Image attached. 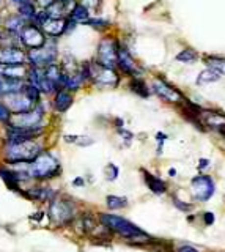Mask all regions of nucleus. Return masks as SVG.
<instances>
[{"label":"nucleus","mask_w":225,"mask_h":252,"mask_svg":"<svg viewBox=\"0 0 225 252\" xmlns=\"http://www.w3.org/2000/svg\"><path fill=\"white\" fill-rule=\"evenodd\" d=\"M214 181L208 175H199L191 181V192L196 200L200 202H208L214 194Z\"/></svg>","instance_id":"nucleus-11"},{"label":"nucleus","mask_w":225,"mask_h":252,"mask_svg":"<svg viewBox=\"0 0 225 252\" xmlns=\"http://www.w3.org/2000/svg\"><path fill=\"white\" fill-rule=\"evenodd\" d=\"M28 74V65H2L0 66V76L8 79L25 80Z\"/></svg>","instance_id":"nucleus-18"},{"label":"nucleus","mask_w":225,"mask_h":252,"mask_svg":"<svg viewBox=\"0 0 225 252\" xmlns=\"http://www.w3.org/2000/svg\"><path fill=\"white\" fill-rule=\"evenodd\" d=\"M63 140H65V142H68V144H76L77 136H70V134H66V136H63Z\"/></svg>","instance_id":"nucleus-41"},{"label":"nucleus","mask_w":225,"mask_h":252,"mask_svg":"<svg viewBox=\"0 0 225 252\" xmlns=\"http://www.w3.org/2000/svg\"><path fill=\"white\" fill-rule=\"evenodd\" d=\"M2 101L6 104V107L10 109V112L14 115V114H24V112H28V110H32L35 107V104L32 101H30L24 92H18V93H10V95H5Z\"/></svg>","instance_id":"nucleus-13"},{"label":"nucleus","mask_w":225,"mask_h":252,"mask_svg":"<svg viewBox=\"0 0 225 252\" xmlns=\"http://www.w3.org/2000/svg\"><path fill=\"white\" fill-rule=\"evenodd\" d=\"M178 252H199V251L191 246H181V248H178Z\"/></svg>","instance_id":"nucleus-42"},{"label":"nucleus","mask_w":225,"mask_h":252,"mask_svg":"<svg viewBox=\"0 0 225 252\" xmlns=\"http://www.w3.org/2000/svg\"><path fill=\"white\" fill-rule=\"evenodd\" d=\"M101 222L106 226L109 230L117 232L125 238H147V233L139 228L137 226H134L132 222H129L125 218L115 216V214H101Z\"/></svg>","instance_id":"nucleus-5"},{"label":"nucleus","mask_w":225,"mask_h":252,"mask_svg":"<svg viewBox=\"0 0 225 252\" xmlns=\"http://www.w3.org/2000/svg\"><path fill=\"white\" fill-rule=\"evenodd\" d=\"M85 25L93 28L96 32H106L112 27V21L107 18H102V16H92L85 22Z\"/></svg>","instance_id":"nucleus-25"},{"label":"nucleus","mask_w":225,"mask_h":252,"mask_svg":"<svg viewBox=\"0 0 225 252\" xmlns=\"http://www.w3.org/2000/svg\"><path fill=\"white\" fill-rule=\"evenodd\" d=\"M118 134L122 136L123 139H126V142H127V144H129L131 140H132V132L126 131V129H123V128H118Z\"/></svg>","instance_id":"nucleus-38"},{"label":"nucleus","mask_w":225,"mask_h":252,"mask_svg":"<svg viewBox=\"0 0 225 252\" xmlns=\"http://www.w3.org/2000/svg\"><path fill=\"white\" fill-rule=\"evenodd\" d=\"M169 175H170V176L176 175V170H175V169H170V170H169Z\"/></svg>","instance_id":"nucleus-47"},{"label":"nucleus","mask_w":225,"mask_h":252,"mask_svg":"<svg viewBox=\"0 0 225 252\" xmlns=\"http://www.w3.org/2000/svg\"><path fill=\"white\" fill-rule=\"evenodd\" d=\"M28 22L21 16V14L16 11V10H11L8 13H5L3 16V24H2V28L5 32H10V33H16L19 35L22 32V28H24Z\"/></svg>","instance_id":"nucleus-15"},{"label":"nucleus","mask_w":225,"mask_h":252,"mask_svg":"<svg viewBox=\"0 0 225 252\" xmlns=\"http://www.w3.org/2000/svg\"><path fill=\"white\" fill-rule=\"evenodd\" d=\"M0 10H3V0H0Z\"/></svg>","instance_id":"nucleus-49"},{"label":"nucleus","mask_w":225,"mask_h":252,"mask_svg":"<svg viewBox=\"0 0 225 252\" xmlns=\"http://www.w3.org/2000/svg\"><path fill=\"white\" fill-rule=\"evenodd\" d=\"M129 90L134 93L140 96V98H150V95H151V92H150V87L147 85V82L142 77H129Z\"/></svg>","instance_id":"nucleus-20"},{"label":"nucleus","mask_w":225,"mask_h":252,"mask_svg":"<svg viewBox=\"0 0 225 252\" xmlns=\"http://www.w3.org/2000/svg\"><path fill=\"white\" fill-rule=\"evenodd\" d=\"M151 90L159 96V98L166 100L169 102H174V104H179V102H184L186 98L181 95V92L176 90L175 87H172L167 84L166 80L162 79H154L151 84Z\"/></svg>","instance_id":"nucleus-12"},{"label":"nucleus","mask_w":225,"mask_h":252,"mask_svg":"<svg viewBox=\"0 0 225 252\" xmlns=\"http://www.w3.org/2000/svg\"><path fill=\"white\" fill-rule=\"evenodd\" d=\"M70 19H73L74 22H77V24H82V25H85V22L92 18V13H90V10L88 8H85L84 5L82 3H76L74 5V8L71 10V13H70V16H68Z\"/></svg>","instance_id":"nucleus-23"},{"label":"nucleus","mask_w":225,"mask_h":252,"mask_svg":"<svg viewBox=\"0 0 225 252\" xmlns=\"http://www.w3.org/2000/svg\"><path fill=\"white\" fill-rule=\"evenodd\" d=\"M200 120L203 125L209 126L213 129H219L221 126L225 125V115L216 112V110H205L201 109L200 110Z\"/></svg>","instance_id":"nucleus-19"},{"label":"nucleus","mask_w":225,"mask_h":252,"mask_svg":"<svg viewBox=\"0 0 225 252\" xmlns=\"http://www.w3.org/2000/svg\"><path fill=\"white\" fill-rule=\"evenodd\" d=\"M127 205V200L125 197H118V196H107V206L110 210H118L123 208Z\"/></svg>","instance_id":"nucleus-29"},{"label":"nucleus","mask_w":225,"mask_h":252,"mask_svg":"<svg viewBox=\"0 0 225 252\" xmlns=\"http://www.w3.org/2000/svg\"><path fill=\"white\" fill-rule=\"evenodd\" d=\"M93 144H95V140L92 137H88V136H77L76 145H79V147H90V145H93Z\"/></svg>","instance_id":"nucleus-34"},{"label":"nucleus","mask_w":225,"mask_h":252,"mask_svg":"<svg viewBox=\"0 0 225 252\" xmlns=\"http://www.w3.org/2000/svg\"><path fill=\"white\" fill-rule=\"evenodd\" d=\"M28 196H30V197H33V199L46 200L48 197L52 196V192H50L49 189H35V191H30V192H28Z\"/></svg>","instance_id":"nucleus-33"},{"label":"nucleus","mask_w":225,"mask_h":252,"mask_svg":"<svg viewBox=\"0 0 225 252\" xmlns=\"http://www.w3.org/2000/svg\"><path fill=\"white\" fill-rule=\"evenodd\" d=\"M208 164H209V161H208V159H200V162H199V169H205V167H208Z\"/></svg>","instance_id":"nucleus-44"},{"label":"nucleus","mask_w":225,"mask_h":252,"mask_svg":"<svg viewBox=\"0 0 225 252\" xmlns=\"http://www.w3.org/2000/svg\"><path fill=\"white\" fill-rule=\"evenodd\" d=\"M73 184H74V186H84V178H80V176H77V178L73 181Z\"/></svg>","instance_id":"nucleus-43"},{"label":"nucleus","mask_w":225,"mask_h":252,"mask_svg":"<svg viewBox=\"0 0 225 252\" xmlns=\"http://www.w3.org/2000/svg\"><path fill=\"white\" fill-rule=\"evenodd\" d=\"M221 79V76L217 74L216 71L213 70H205V71H201L199 74V77H197V84L199 85H206V84H213V82H217V80Z\"/></svg>","instance_id":"nucleus-27"},{"label":"nucleus","mask_w":225,"mask_h":252,"mask_svg":"<svg viewBox=\"0 0 225 252\" xmlns=\"http://www.w3.org/2000/svg\"><path fill=\"white\" fill-rule=\"evenodd\" d=\"M0 66H2V65H0Z\"/></svg>","instance_id":"nucleus-51"},{"label":"nucleus","mask_w":225,"mask_h":252,"mask_svg":"<svg viewBox=\"0 0 225 252\" xmlns=\"http://www.w3.org/2000/svg\"><path fill=\"white\" fill-rule=\"evenodd\" d=\"M55 0H35V3H36V6H38L40 10H46L49 5H52L54 3Z\"/></svg>","instance_id":"nucleus-37"},{"label":"nucleus","mask_w":225,"mask_h":252,"mask_svg":"<svg viewBox=\"0 0 225 252\" xmlns=\"http://www.w3.org/2000/svg\"><path fill=\"white\" fill-rule=\"evenodd\" d=\"M117 71L120 74H125V76H127V77H142V74H144L142 66L137 63V60L131 54L129 48L123 43L120 44V49H118Z\"/></svg>","instance_id":"nucleus-8"},{"label":"nucleus","mask_w":225,"mask_h":252,"mask_svg":"<svg viewBox=\"0 0 225 252\" xmlns=\"http://www.w3.org/2000/svg\"><path fill=\"white\" fill-rule=\"evenodd\" d=\"M115 125L118 126V128H122V126H123V120H122V118H117V120H115Z\"/></svg>","instance_id":"nucleus-46"},{"label":"nucleus","mask_w":225,"mask_h":252,"mask_svg":"<svg viewBox=\"0 0 225 252\" xmlns=\"http://www.w3.org/2000/svg\"><path fill=\"white\" fill-rule=\"evenodd\" d=\"M19 40H21V46L25 50H32V49L41 48L43 44L48 41V36L43 32L41 27L33 24V22H28L19 33Z\"/></svg>","instance_id":"nucleus-10"},{"label":"nucleus","mask_w":225,"mask_h":252,"mask_svg":"<svg viewBox=\"0 0 225 252\" xmlns=\"http://www.w3.org/2000/svg\"><path fill=\"white\" fill-rule=\"evenodd\" d=\"M3 16H5V10H0V27L3 24Z\"/></svg>","instance_id":"nucleus-45"},{"label":"nucleus","mask_w":225,"mask_h":252,"mask_svg":"<svg viewBox=\"0 0 225 252\" xmlns=\"http://www.w3.org/2000/svg\"><path fill=\"white\" fill-rule=\"evenodd\" d=\"M118 172H120V170H118V167H117L115 164H107L106 169H104V175H106V178H107L109 181L117 180Z\"/></svg>","instance_id":"nucleus-32"},{"label":"nucleus","mask_w":225,"mask_h":252,"mask_svg":"<svg viewBox=\"0 0 225 252\" xmlns=\"http://www.w3.org/2000/svg\"><path fill=\"white\" fill-rule=\"evenodd\" d=\"M60 58V49H58V40L48 38V41L38 49L27 50V65L32 68H41L44 70L50 63L58 62Z\"/></svg>","instance_id":"nucleus-3"},{"label":"nucleus","mask_w":225,"mask_h":252,"mask_svg":"<svg viewBox=\"0 0 225 252\" xmlns=\"http://www.w3.org/2000/svg\"><path fill=\"white\" fill-rule=\"evenodd\" d=\"M203 219H205V224L206 226H211L214 222V214L213 213H205L203 214Z\"/></svg>","instance_id":"nucleus-40"},{"label":"nucleus","mask_w":225,"mask_h":252,"mask_svg":"<svg viewBox=\"0 0 225 252\" xmlns=\"http://www.w3.org/2000/svg\"><path fill=\"white\" fill-rule=\"evenodd\" d=\"M175 58H176V62H181V63H194L199 60V54L194 49L187 48V49L181 50Z\"/></svg>","instance_id":"nucleus-28"},{"label":"nucleus","mask_w":225,"mask_h":252,"mask_svg":"<svg viewBox=\"0 0 225 252\" xmlns=\"http://www.w3.org/2000/svg\"><path fill=\"white\" fill-rule=\"evenodd\" d=\"M142 172H144V178H145L147 186L151 189L154 194H164V192L167 191L166 183H164L162 180H159L157 176H154L150 172H147V170H142Z\"/></svg>","instance_id":"nucleus-24"},{"label":"nucleus","mask_w":225,"mask_h":252,"mask_svg":"<svg viewBox=\"0 0 225 252\" xmlns=\"http://www.w3.org/2000/svg\"><path fill=\"white\" fill-rule=\"evenodd\" d=\"M73 102H74V93L65 90V88H60L58 92H55L54 98H52V107L57 112L63 114L73 106Z\"/></svg>","instance_id":"nucleus-16"},{"label":"nucleus","mask_w":225,"mask_h":252,"mask_svg":"<svg viewBox=\"0 0 225 252\" xmlns=\"http://www.w3.org/2000/svg\"><path fill=\"white\" fill-rule=\"evenodd\" d=\"M11 112H10V109L6 107V104L5 102L0 100V123H8L10 120H11Z\"/></svg>","instance_id":"nucleus-31"},{"label":"nucleus","mask_w":225,"mask_h":252,"mask_svg":"<svg viewBox=\"0 0 225 252\" xmlns=\"http://www.w3.org/2000/svg\"><path fill=\"white\" fill-rule=\"evenodd\" d=\"M76 205L68 197H55L49 206V218L54 224H66L74 218Z\"/></svg>","instance_id":"nucleus-7"},{"label":"nucleus","mask_w":225,"mask_h":252,"mask_svg":"<svg viewBox=\"0 0 225 252\" xmlns=\"http://www.w3.org/2000/svg\"><path fill=\"white\" fill-rule=\"evenodd\" d=\"M2 36H3V28L0 27V43H2Z\"/></svg>","instance_id":"nucleus-48"},{"label":"nucleus","mask_w":225,"mask_h":252,"mask_svg":"<svg viewBox=\"0 0 225 252\" xmlns=\"http://www.w3.org/2000/svg\"><path fill=\"white\" fill-rule=\"evenodd\" d=\"M38 10H40V8L36 6L35 0H27V2L21 3V5L18 6V8H16V11H18L27 22H33V19H35V16H36V13H38Z\"/></svg>","instance_id":"nucleus-21"},{"label":"nucleus","mask_w":225,"mask_h":252,"mask_svg":"<svg viewBox=\"0 0 225 252\" xmlns=\"http://www.w3.org/2000/svg\"><path fill=\"white\" fill-rule=\"evenodd\" d=\"M24 2H27V0H6V3H8V6H10L11 10H16L18 6L21 3H24Z\"/></svg>","instance_id":"nucleus-39"},{"label":"nucleus","mask_w":225,"mask_h":252,"mask_svg":"<svg viewBox=\"0 0 225 252\" xmlns=\"http://www.w3.org/2000/svg\"><path fill=\"white\" fill-rule=\"evenodd\" d=\"M57 2H70V0H57Z\"/></svg>","instance_id":"nucleus-50"},{"label":"nucleus","mask_w":225,"mask_h":252,"mask_svg":"<svg viewBox=\"0 0 225 252\" xmlns=\"http://www.w3.org/2000/svg\"><path fill=\"white\" fill-rule=\"evenodd\" d=\"M65 27H66V18H63V19H48L41 28H43V32L46 33L48 38L60 40L62 36H65Z\"/></svg>","instance_id":"nucleus-17"},{"label":"nucleus","mask_w":225,"mask_h":252,"mask_svg":"<svg viewBox=\"0 0 225 252\" xmlns=\"http://www.w3.org/2000/svg\"><path fill=\"white\" fill-rule=\"evenodd\" d=\"M43 153V147L35 140L10 144L5 142V161L10 164H27Z\"/></svg>","instance_id":"nucleus-2"},{"label":"nucleus","mask_w":225,"mask_h":252,"mask_svg":"<svg viewBox=\"0 0 225 252\" xmlns=\"http://www.w3.org/2000/svg\"><path fill=\"white\" fill-rule=\"evenodd\" d=\"M77 2L84 5L85 8H88L90 13H95V11H98L101 8V2H102V0H77Z\"/></svg>","instance_id":"nucleus-30"},{"label":"nucleus","mask_w":225,"mask_h":252,"mask_svg":"<svg viewBox=\"0 0 225 252\" xmlns=\"http://www.w3.org/2000/svg\"><path fill=\"white\" fill-rule=\"evenodd\" d=\"M77 22H74L73 19H70V18H66V27H65V35H71L74 30H76L77 28Z\"/></svg>","instance_id":"nucleus-35"},{"label":"nucleus","mask_w":225,"mask_h":252,"mask_svg":"<svg viewBox=\"0 0 225 252\" xmlns=\"http://www.w3.org/2000/svg\"><path fill=\"white\" fill-rule=\"evenodd\" d=\"M205 63L209 70L216 71L219 76H225V57H217V55H206Z\"/></svg>","instance_id":"nucleus-26"},{"label":"nucleus","mask_w":225,"mask_h":252,"mask_svg":"<svg viewBox=\"0 0 225 252\" xmlns=\"http://www.w3.org/2000/svg\"><path fill=\"white\" fill-rule=\"evenodd\" d=\"M0 65H27V50L22 46H0Z\"/></svg>","instance_id":"nucleus-14"},{"label":"nucleus","mask_w":225,"mask_h":252,"mask_svg":"<svg viewBox=\"0 0 225 252\" xmlns=\"http://www.w3.org/2000/svg\"><path fill=\"white\" fill-rule=\"evenodd\" d=\"M58 63L60 66H62V70L66 73V74H73L76 73L79 70L80 63L76 60V57H74L73 54L66 52V54H60V58H58Z\"/></svg>","instance_id":"nucleus-22"},{"label":"nucleus","mask_w":225,"mask_h":252,"mask_svg":"<svg viewBox=\"0 0 225 252\" xmlns=\"http://www.w3.org/2000/svg\"><path fill=\"white\" fill-rule=\"evenodd\" d=\"M79 70L85 76L88 84H93L101 88H115L118 87L120 80H122V74L117 70L106 68V66H102L101 63L96 62L95 58L82 62Z\"/></svg>","instance_id":"nucleus-1"},{"label":"nucleus","mask_w":225,"mask_h":252,"mask_svg":"<svg viewBox=\"0 0 225 252\" xmlns=\"http://www.w3.org/2000/svg\"><path fill=\"white\" fill-rule=\"evenodd\" d=\"M120 44H122V41L117 40L115 36H102L98 43V48H96L95 60L102 66H106V68L117 70Z\"/></svg>","instance_id":"nucleus-6"},{"label":"nucleus","mask_w":225,"mask_h":252,"mask_svg":"<svg viewBox=\"0 0 225 252\" xmlns=\"http://www.w3.org/2000/svg\"><path fill=\"white\" fill-rule=\"evenodd\" d=\"M174 203H175L181 211H191V208H192V206H191L189 203H184V202H181L179 199H176V197L174 199Z\"/></svg>","instance_id":"nucleus-36"},{"label":"nucleus","mask_w":225,"mask_h":252,"mask_svg":"<svg viewBox=\"0 0 225 252\" xmlns=\"http://www.w3.org/2000/svg\"><path fill=\"white\" fill-rule=\"evenodd\" d=\"M27 172L33 178H50L60 174V162L49 151H43L36 159L27 162Z\"/></svg>","instance_id":"nucleus-4"},{"label":"nucleus","mask_w":225,"mask_h":252,"mask_svg":"<svg viewBox=\"0 0 225 252\" xmlns=\"http://www.w3.org/2000/svg\"><path fill=\"white\" fill-rule=\"evenodd\" d=\"M44 114H46V110H44L43 102H40L28 112L11 115V120L6 125L18 126V128H38V126H43Z\"/></svg>","instance_id":"nucleus-9"}]
</instances>
